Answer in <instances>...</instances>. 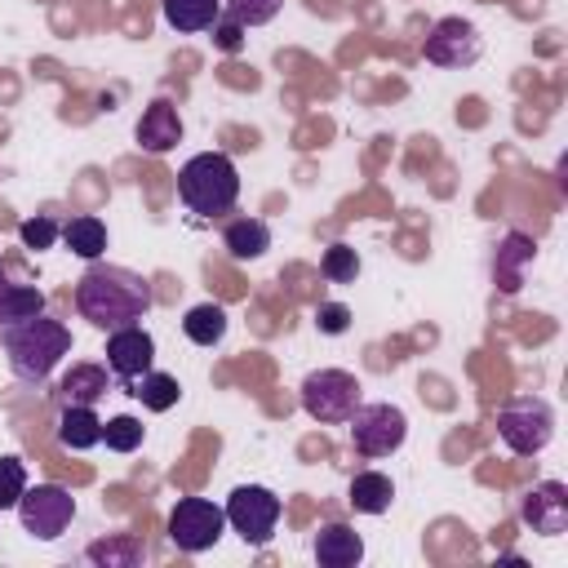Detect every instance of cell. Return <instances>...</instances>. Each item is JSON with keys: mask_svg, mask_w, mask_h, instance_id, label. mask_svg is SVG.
<instances>
[{"mask_svg": "<svg viewBox=\"0 0 568 568\" xmlns=\"http://www.w3.org/2000/svg\"><path fill=\"white\" fill-rule=\"evenodd\" d=\"M151 284L129 271V266H111V262H93L80 280H75V311L93 324V328H124L138 324L151 311Z\"/></svg>", "mask_w": 568, "mask_h": 568, "instance_id": "obj_1", "label": "cell"}, {"mask_svg": "<svg viewBox=\"0 0 568 568\" xmlns=\"http://www.w3.org/2000/svg\"><path fill=\"white\" fill-rule=\"evenodd\" d=\"M4 355L18 382L40 386L62 364V355H71V328L62 320H49L44 311L31 320L4 324Z\"/></svg>", "mask_w": 568, "mask_h": 568, "instance_id": "obj_2", "label": "cell"}, {"mask_svg": "<svg viewBox=\"0 0 568 568\" xmlns=\"http://www.w3.org/2000/svg\"><path fill=\"white\" fill-rule=\"evenodd\" d=\"M178 200L195 213V217H217L231 213L240 200V169L231 155L222 151H200L182 164L178 173Z\"/></svg>", "mask_w": 568, "mask_h": 568, "instance_id": "obj_3", "label": "cell"}, {"mask_svg": "<svg viewBox=\"0 0 568 568\" xmlns=\"http://www.w3.org/2000/svg\"><path fill=\"white\" fill-rule=\"evenodd\" d=\"M497 435L506 439L510 453L537 457V453L550 444V435H555V413H550V404L537 399V395L510 399V404H501V413H497Z\"/></svg>", "mask_w": 568, "mask_h": 568, "instance_id": "obj_4", "label": "cell"}, {"mask_svg": "<svg viewBox=\"0 0 568 568\" xmlns=\"http://www.w3.org/2000/svg\"><path fill=\"white\" fill-rule=\"evenodd\" d=\"M302 408L315 417V422H346L355 408H359V377L346 373V368H315L306 373L302 382Z\"/></svg>", "mask_w": 568, "mask_h": 568, "instance_id": "obj_5", "label": "cell"}, {"mask_svg": "<svg viewBox=\"0 0 568 568\" xmlns=\"http://www.w3.org/2000/svg\"><path fill=\"white\" fill-rule=\"evenodd\" d=\"M346 426H351V448L359 457H390L408 435V417L395 404H359L346 417Z\"/></svg>", "mask_w": 568, "mask_h": 568, "instance_id": "obj_6", "label": "cell"}, {"mask_svg": "<svg viewBox=\"0 0 568 568\" xmlns=\"http://www.w3.org/2000/svg\"><path fill=\"white\" fill-rule=\"evenodd\" d=\"M18 519H22V528L36 537V541H53V537H62L67 528H71V519H75V497L62 488V484H27V493L18 497Z\"/></svg>", "mask_w": 568, "mask_h": 568, "instance_id": "obj_7", "label": "cell"}, {"mask_svg": "<svg viewBox=\"0 0 568 568\" xmlns=\"http://www.w3.org/2000/svg\"><path fill=\"white\" fill-rule=\"evenodd\" d=\"M222 528H226V510L213 506L209 497H182L169 515V541L182 555H200V550L217 546Z\"/></svg>", "mask_w": 568, "mask_h": 568, "instance_id": "obj_8", "label": "cell"}, {"mask_svg": "<svg viewBox=\"0 0 568 568\" xmlns=\"http://www.w3.org/2000/svg\"><path fill=\"white\" fill-rule=\"evenodd\" d=\"M226 524L248 541V546H266L275 524H280V497L262 484H240L226 497Z\"/></svg>", "mask_w": 568, "mask_h": 568, "instance_id": "obj_9", "label": "cell"}, {"mask_svg": "<svg viewBox=\"0 0 568 568\" xmlns=\"http://www.w3.org/2000/svg\"><path fill=\"white\" fill-rule=\"evenodd\" d=\"M422 53H426V62H435V67H470V62H479L484 44H479L475 22H466V18H439V22L426 31Z\"/></svg>", "mask_w": 568, "mask_h": 568, "instance_id": "obj_10", "label": "cell"}, {"mask_svg": "<svg viewBox=\"0 0 568 568\" xmlns=\"http://www.w3.org/2000/svg\"><path fill=\"white\" fill-rule=\"evenodd\" d=\"M524 524L541 537H559L568 528V488L559 479H541L524 493V506H519Z\"/></svg>", "mask_w": 568, "mask_h": 568, "instance_id": "obj_11", "label": "cell"}, {"mask_svg": "<svg viewBox=\"0 0 568 568\" xmlns=\"http://www.w3.org/2000/svg\"><path fill=\"white\" fill-rule=\"evenodd\" d=\"M151 359H155V342H151L146 328H138V324L111 328V337H106V368H111L120 382L142 377V373L151 368Z\"/></svg>", "mask_w": 568, "mask_h": 568, "instance_id": "obj_12", "label": "cell"}, {"mask_svg": "<svg viewBox=\"0 0 568 568\" xmlns=\"http://www.w3.org/2000/svg\"><path fill=\"white\" fill-rule=\"evenodd\" d=\"M182 142V115H178V106L173 102H151L146 111H142V120H138V146L142 151H151V155H164V151H173Z\"/></svg>", "mask_w": 568, "mask_h": 568, "instance_id": "obj_13", "label": "cell"}, {"mask_svg": "<svg viewBox=\"0 0 568 568\" xmlns=\"http://www.w3.org/2000/svg\"><path fill=\"white\" fill-rule=\"evenodd\" d=\"M315 559L324 568H355L364 559V537L346 524H324L315 532Z\"/></svg>", "mask_w": 568, "mask_h": 568, "instance_id": "obj_14", "label": "cell"}, {"mask_svg": "<svg viewBox=\"0 0 568 568\" xmlns=\"http://www.w3.org/2000/svg\"><path fill=\"white\" fill-rule=\"evenodd\" d=\"M58 444L71 453H84L93 444H102V417L93 413V404H67L58 417Z\"/></svg>", "mask_w": 568, "mask_h": 568, "instance_id": "obj_15", "label": "cell"}, {"mask_svg": "<svg viewBox=\"0 0 568 568\" xmlns=\"http://www.w3.org/2000/svg\"><path fill=\"white\" fill-rule=\"evenodd\" d=\"M160 13L173 31L195 36V31H209L222 18V0H160Z\"/></svg>", "mask_w": 568, "mask_h": 568, "instance_id": "obj_16", "label": "cell"}, {"mask_svg": "<svg viewBox=\"0 0 568 568\" xmlns=\"http://www.w3.org/2000/svg\"><path fill=\"white\" fill-rule=\"evenodd\" d=\"M346 501H351L359 515H382V510H390V501H395V484H390V475H382V470H359V475L351 479V488H346Z\"/></svg>", "mask_w": 568, "mask_h": 568, "instance_id": "obj_17", "label": "cell"}, {"mask_svg": "<svg viewBox=\"0 0 568 568\" xmlns=\"http://www.w3.org/2000/svg\"><path fill=\"white\" fill-rule=\"evenodd\" d=\"M222 244H226V253H231L235 262H253V257H262V253L271 248V226H266L262 217H235V222L226 226Z\"/></svg>", "mask_w": 568, "mask_h": 568, "instance_id": "obj_18", "label": "cell"}, {"mask_svg": "<svg viewBox=\"0 0 568 568\" xmlns=\"http://www.w3.org/2000/svg\"><path fill=\"white\" fill-rule=\"evenodd\" d=\"M532 240L528 235H506L501 240V248H497V257H493V275H497V284L506 288V293H515L519 284H524V266L532 262Z\"/></svg>", "mask_w": 568, "mask_h": 568, "instance_id": "obj_19", "label": "cell"}, {"mask_svg": "<svg viewBox=\"0 0 568 568\" xmlns=\"http://www.w3.org/2000/svg\"><path fill=\"white\" fill-rule=\"evenodd\" d=\"M62 240H67V248H71L75 257L98 262V257L106 253V222L93 217V213H80V217H71V222L62 226Z\"/></svg>", "mask_w": 568, "mask_h": 568, "instance_id": "obj_20", "label": "cell"}, {"mask_svg": "<svg viewBox=\"0 0 568 568\" xmlns=\"http://www.w3.org/2000/svg\"><path fill=\"white\" fill-rule=\"evenodd\" d=\"M106 368L102 364H71L67 368V377H62V399L67 404H98L102 395H106Z\"/></svg>", "mask_w": 568, "mask_h": 568, "instance_id": "obj_21", "label": "cell"}, {"mask_svg": "<svg viewBox=\"0 0 568 568\" xmlns=\"http://www.w3.org/2000/svg\"><path fill=\"white\" fill-rule=\"evenodd\" d=\"M129 395H138V399H142V408H151V413H169V408L178 404L182 386H178V377H173V373H155V368H146L142 377H133V382H129Z\"/></svg>", "mask_w": 568, "mask_h": 568, "instance_id": "obj_22", "label": "cell"}, {"mask_svg": "<svg viewBox=\"0 0 568 568\" xmlns=\"http://www.w3.org/2000/svg\"><path fill=\"white\" fill-rule=\"evenodd\" d=\"M182 333H186L195 346H217V342L226 337V311H222L217 302H200V306L186 311Z\"/></svg>", "mask_w": 568, "mask_h": 568, "instance_id": "obj_23", "label": "cell"}, {"mask_svg": "<svg viewBox=\"0 0 568 568\" xmlns=\"http://www.w3.org/2000/svg\"><path fill=\"white\" fill-rule=\"evenodd\" d=\"M89 564H102V568H138L142 564V541L138 537H102L84 550Z\"/></svg>", "mask_w": 568, "mask_h": 568, "instance_id": "obj_24", "label": "cell"}, {"mask_svg": "<svg viewBox=\"0 0 568 568\" xmlns=\"http://www.w3.org/2000/svg\"><path fill=\"white\" fill-rule=\"evenodd\" d=\"M44 311V293L36 284H9L4 297H0V324H18V320H31Z\"/></svg>", "mask_w": 568, "mask_h": 568, "instance_id": "obj_25", "label": "cell"}, {"mask_svg": "<svg viewBox=\"0 0 568 568\" xmlns=\"http://www.w3.org/2000/svg\"><path fill=\"white\" fill-rule=\"evenodd\" d=\"M320 271H324V280H333V284H355V275H359V253H355L351 244H328L324 257H320Z\"/></svg>", "mask_w": 568, "mask_h": 568, "instance_id": "obj_26", "label": "cell"}, {"mask_svg": "<svg viewBox=\"0 0 568 568\" xmlns=\"http://www.w3.org/2000/svg\"><path fill=\"white\" fill-rule=\"evenodd\" d=\"M102 444H106L111 453H133V448L142 444V422H138V417H129V413H120V417L102 422Z\"/></svg>", "mask_w": 568, "mask_h": 568, "instance_id": "obj_27", "label": "cell"}, {"mask_svg": "<svg viewBox=\"0 0 568 568\" xmlns=\"http://www.w3.org/2000/svg\"><path fill=\"white\" fill-rule=\"evenodd\" d=\"M280 4H284V0H222L226 18H231V22H240L244 31H248V27L271 22V18L280 13Z\"/></svg>", "mask_w": 568, "mask_h": 568, "instance_id": "obj_28", "label": "cell"}, {"mask_svg": "<svg viewBox=\"0 0 568 568\" xmlns=\"http://www.w3.org/2000/svg\"><path fill=\"white\" fill-rule=\"evenodd\" d=\"M27 493V466L18 457H0V510H13Z\"/></svg>", "mask_w": 568, "mask_h": 568, "instance_id": "obj_29", "label": "cell"}, {"mask_svg": "<svg viewBox=\"0 0 568 568\" xmlns=\"http://www.w3.org/2000/svg\"><path fill=\"white\" fill-rule=\"evenodd\" d=\"M18 235H22L27 248H53V240H58L62 231H58L53 217H27V222L18 226Z\"/></svg>", "mask_w": 568, "mask_h": 568, "instance_id": "obj_30", "label": "cell"}, {"mask_svg": "<svg viewBox=\"0 0 568 568\" xmlns=\"http://www.w3.org/2000/svg\"><path fill=\"white\" fill-rule=\"evenodd\" d=\"M315 328L337 337V333H346V328H351V311H346L342 302H324V306L315 311Z\"/></svg>", "mask_w": 568, "mask_h": 568, "instance_id": "obj_31", "label": "cell"}, {"mask_svg": "<svg viewBox=\"0 0 568 568\" xmlns=\"http://www.w3.org/2000/svg\"><path fill=\"white\" fill-rule=\"evenodd\" d=\"M209 31H213V44H217L222 53H235V49L244 44V27H240V22H231L226 13H222V18H217Z\"/></svg>", "mask_w": 568, "mask_h": 568, "instance_id": "obj_32", "label": "cell"}, {"mask_svg": "<svg viewBox=\"0 0 568 568\" xmlns=\"http://www.w3.org/2000/svg\"><path fill=\"white\" fill-rule=\"evenodd\" d=\"M4 288H9V275H4V266H0V297H4Z\"/></svg>", "mask_w": 568, "mask_h": 568, "instance_id": "obj_33", "label": "cell"}]
</instances>
